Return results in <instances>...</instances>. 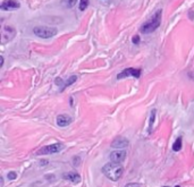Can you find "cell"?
Returning a JSON list of instances; mask_svg holds the SVG:
<instances>
[{"mask_svg":"<svg viewBox=\"0 0 194 187\" xmlns=\"http://www.w3.org/2000/svg\"><path fill=\"white\" fill-rule=\"evenodd\" d=\"M102 173L111 182H117L119 178L123 176L124 168L119 163L111 162V163L104 164L103 168H102Z\"/></svg>","mask_w":194,"mask_h":187,"instance_id":"6da1fadb","label":"cell"},{"mask_svg":"<svg viewBox=\"0 0 194 187\" xmlns=\"http://www.w3.org/2000/svg\"><path fill=\"white\" fill-rule=\"evenodd\" d=\"M160 23H161V10H158L156 14L148 21L147 23L143 24L142 27H141V32L145 33V34L152 33L160 26Z\"/></svg>","mask_w":194,"mask_h":187,"instance_id":"7a4b0ae2","label":"cell"},{"mask_svg":"<svg viewBox=\"0 0 194 187\" xmlns=\"http://www.w3.org/2000/svg\"><path fill=\"white\" fill-rule=\"evenodd\" d=\"M57 28L56 27H48V26H38L33 28V33L42 39H49V37L55 36L57 34Z\"/></svg>","mask_w":194,"mask_h":187,"instance_id":"3957f363","label":"cell"},{"mask_svg":"<svg viewBox=\"0 0 194 187\" xmlns=\"http://www.w3.org/2000/svg\"><path fill=\"white\" fill-rule=\"evenodd\" d=\"M16 35V31L13 26H4L1 30V43H7L11 41Z\"/></svg>","mask_w":194,"mask_h":187,"instance_id":"277c9868","label":"cell"},{"mask_svg":"<svg viewBox=\"0 0 194 187\" xmlns=\"http://www.w3.org/2000/svg\"><path fill=\"white\" fill-rule=\"evenodd\" d=\"M64 145L62 143H55V144H50L44 146L38 152V154H55L59 151H62Z\"/></svg>","mask_w":194,"mask_h":187,"instance_id":"5b68a950","label":"cell"},{"mask_svg":"<svg viewBox=\"0 0 194 187\" xmlns=\"http://www.w3.org/2000/svg\"><path fill=\"white\" fill-rule=\"evenodd\" d=\"M141 73H142V70L140 68H126V69H124L122 73H119L117 75V80H122V78L128 77V76H133V77L138 78L141 76Z\"/></svg>","mask_w":194,"mask_h":187,"instance_id":"8992f818","label":"cell"},{"mask_svg":"<svg viewBox=\"0 0 194 187\" xmlns=\"http://www.w3.org/2000/svg\"><path fill=\"white\" fill-rule=\"evenodd\" d=\"M19 7H21V5H19L18 1H16V0H5L0 5V8L2 10H15L18 9Z\"/></svg>","mask_w":194,"mask_h":187,"instance_id":"52a82bcc","label":"cell"},{"mask_svg":"<svg viewBox=\"0 0 194 187\" xmlns=\"http://www.w3.org/2000/svg\"><path fill=\"white\" fill-rule=\"evenodd\" d=\"M125 158H126L125 151H114V152L110 153V160H111V162H115V163L123 162Z\"/></svg>","mask_w":194,"mask_h":187,"instance_id":"ba28073f","label":"cell"},{"mask_svg":"<svg viewBox=\"0 0 194 187\" xmlns=\"http://www.w3.org/2000/svg\"><path fill=\"white\" fill-rule=\"evenodd\" d=\"M128 140L125 138L123 136H118L117 138H115L113 142H111V146L113 147H116V149H123V147H126L128 145Z\"/></svg>","mask_w":194,"mask_h":187,"instance_id":"9c48e42d","label":"cell"},{"mask_svg":"<svg viewBox=\"0 0 194 187\" xmlns=\"http://www.w3.org/2000/svg\"><path fill=\"white\" fill-rule=\"evenodd\" d=\"M72 122H73V118L68 115H59L57 117V125L60 127L68 126V125H71Z\"/></svg>","mask_w":194,"mask_h":187,"instance_id":"30bf717a","label":"cell"},{"mask_svg":"<svg viewBox=\"0 0 194 187\" xmlns=\"http://www.w3.org/2000/svg\"><path fill=\"white\" fill-rule=\"evenodd\" d=\"M64 178H65V179H68L69 182H81V176L76 173H68L67 175L64 176Z\"/></svg>","mask_w":194,"mask_h":187,"instance_id":"8fae6325","label":"cell"},{"mask_svg":"<svg viewBox=\"0 0 194 187\" xmlns=\"http://www.w3.org/2000/svg\"><path fill=\"white\" fill-rule=\"evenodd\" d=\"M154 119H156V109H152L151 115H150V122H149V131L148 133L151 134L152 128H153V122H154Z\"/></svg>","mask_w":194,"mask_h":187,"instance_id":"7c38bea8","label":"cell"},{"mask_svg":"<svg viewBox=\"0 0 194 187\" xmlns=\"http://www.w3.org/2000/svg\"><path fill=\"white\" fill-rule=\"evenodd\" d=\"M76 81H77V76H76V75H73V76H71V77H69V78H68V80H67L66 82L64 83V86L62 87V90H65L67 86H69V85L74 84Z\"/></svg>","mask_w":194,"mask_h":187,"instance_id":"4fadbf2b","label":"cell"},{"mask_svg":"<svg viewBox=\"0 0 194 187\" xmlns=\"http://www.w3.org/2000/svg\"><path fill=\"white\" fill-rule=\"evenodd\" d=\"M182 143H183L182 137H178V138L175 141V143L173 144V151H175V152L180 151V150H182Z\"/></svg>","mask_w":194,"mask_h":187,"instance_id":"5bb4252c","label":"cell"},{"mask_svg":"<svg viewBox=\"0 0 194 187\" xmlns=\"http://www.w3.org/2000/svg\"><path fill=\"white\" fill-rule=\"evenodd\" d=\"M77 0H62V5L66 8H73L76 5Z\"/></svg>","mask_w":194,"mask_h":187,"instance_id":"9a60e30c","label":"cell"},{"mask_svg":"<svg viewBox=\"0 0 194 187\" xmlns=\"http://www.w3.org/2000/svg\"><path fill=\"white\" fill-rule=\"evenodd\" d=\"M89 6V0H81L80 1V10L84 11Z\"/></svg>","mask_w":194,"mask_h":187,"instance_id":"2e32d148","label":"cell"},{"mask_svg":"<svg viewBox=\"0 0 194 187\" xmlns=\"http://www.w3.org/2000/svg\"><path fill=\"white\" fill-rule=\"evenodd\" d=\"M16 177H17V173H15V171H10L8 173V179L9 180H14V179H16Z\"/></svg>","mask_w":194,"mask_h":187,"instance_id":"e0dca14e","label":"cell"},{"mask_svg":"<svg viewBox=\"0 0 194 187\" xmlns=\"http://www.w3.org/2000/svg\"><path fill=\"white\" fill-rule=\"evenodd\" d=\"M132 42L134 43V44H138V43H140V36H137V35H135V36H133Z\"/></svg>","mask_w":194,"mask_h":187,"instance_id":"ac0fdd59","label":"cell"},{"mask_svg":"<svg viewBox=\"0 0 194 187\" xmlns=\"http://www.w3.org/2000/svg\"><path fill=\"white\" fill-rule=\"evenodd\" d=\"M125 187H141V185L136 184V182H131V184H127Z\"/></svg>","mask_w":194,"mask_h":187,"instance_id":"d6986e66","label":"cell"},{"mask_svg":"<svg viewBox=\"0 0 194 187\" xmlns=\"http://www.w3.org/2000/svg\"><path fill=\"white\" fill-rule=\"evenodd\" d=\"M55 83H56V84H57V85H62V86H64V83H62V78H59V77L55 80Z\"/></svg>","mask_w":194,"mask_h":187,"instance_id":"ffe728a7","label":"cell"},{"mask_svg":"<svg viewBox=\"0 0 194 187\" xmlns=\"http://www.w3.org/2000/svg\"><path fill=\"white\" fill-rule=\"evenodd\" d=\"M4 65V57H1V64H0V67H2Z\"/></svg>","mask_w":194,"mask_h":187,"instance_id":"44dd1931","label":"cell"},{"mask_svg":"<svg viewBox=\"0 0 194 187\" xmlns=\"http://www.w3.org/2000/svg\"><path fill=\"white\" fill-rule=\"evenodd\" d=\"M164 187H168V186H164ZM175 187H180V186H178V185H177V186H175Z\"/></svg>","mask_w":194,"mask_h":187,"instance_id":"7402d4cb","label":"cell"}]
</instances>
